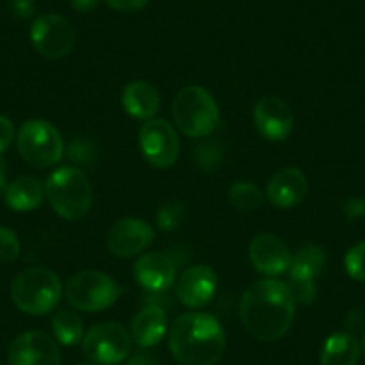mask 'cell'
<instances>
[{"instance_id":"6da1fadb","label":"cell","mask_w":365,"mask_h":365,"mask_svg":"<svg viewBox=\"0 0 365 365\" xmlns=\"http://www.w3.org/2000/svg\"><path fill=\"white\" fill-rule=\"evenodd\" d=\"M296 317V297L289 283L262 279L245 289L240 301V321L255 339L274 342L282 339Z\"/></svg>"},{"instance_id":"7a4b0ae2","label":"cell","mask_w":365,"mask_h":365,"mask_svg":"<svg viewBox=\"0 0 365 365\" xmlns=\"http://www.w3.org/2000/svg\"><path fill=\"white\" fill-rule=\"evenodd\" d=\"M168 346L179 365H215L226 351V335L213 315L190 312L172 322Z\"/></svg>"},{"instance_id":"3957f363","label":"cell","mask_w":365,"mask_h":365,"mask_svg":"<svg viewBox=\"0 0 365 365\" xmlns=\"http://www.w3.org/2000/svg\"><path fill=\"white\" fill-rule=\"evenodd\" d=\"M45 197L59 217L79 220L90 212L93 188L81 168L61 167L48 175L45 182Z\"/></svg>"},{"instance_id":"277c9868","label":"cell","mask_w":365,"mask_h":365,"mask_svg":"<svg viewBox=\"0 0 365 365\" xmlns=\"http://www.w3.org/2000/svg\"><path fill=\"white\" fill-rule=\"evenodd\" d=\"M172 117L179 131L190 138H206L220 122L215 99L201 86H187L178 91L172 101Z\"/></svg>"},{"instance_id":"5b68a950","label":"cell","mask_w":365,"mask_h":365,"mask_svg":"<svg viewBox=\"0 0 365 365\" xmlns=\"http://www.w3.org/2000/svg\"><path fill=\"white\" fill-rule=\"evenodd\" d=\"M61 282L47 267H31L13 279L11 299L29 315H45L61 301Z\"/></svg>"},{"instance_id":"8992f818","label":"cell","mask_w":365,"mask_h":365,"mask_svg":"<svg viewBox=\"0 0 365 365\" xmlns=\"http://www.w3.org/2000/svg\"><path fill=\"white\" fill-rule=\"evenodd\" d=\"M120 292V285L108 274L99 270H83L68 279L65 297L76 310L93 314L110 308Z\"/></svg>"},{"instance_id":"52a82bcc","label":"cell","mask_w":365,"mask_h":365,"mask_svg":"<svg viewBox=\"0 0 365 365\" xmlns=\"http://www.w3.org/2000/svg\"><path fill=\"white\" fill-rule=\"evenodd\" d=\"M20 154L36 168L54 167L65 154V142L52 124L45 120H27L16 138Z\"/></svg>"},{"instance_id":"ba28073f","label":"cell","mask_w":365,"mask_h":365,"mask_svg":"<svg viewBox=\"0 0 365 365\" xmlns=\"http://www.w3.org/2000/svg\"><path fill=\"white\" fill-rule=\"evenodd\" d=\"M131 335L118 322H101L83 336V353L97 365H117L131 353Z\"/></svg>"},{"instance_id":"9c48e42d","label":"cell","mask_w":365,"mask_h":365,"mask_svg":"<svg viewBox=\"0 0 365 365\" xmlns=\"http://www.w3.org/2000/svg\"><path fill=\"white\" fill-rule=\"evenodd\" d=\"M138 145L143 158L156 168H168L178 161L179 136L163 118H150L140 128Z\"/></svg>"},{"instance_id":"30bf717a","label":"cell","mask_w":365,"mask_h":365,"mask_svg":"<svg viewBox=\"0 0 365 365\" xmlns=\"http://www.w3.org/2000/svg\"><path fill=\"white\" fill-rule=\"evenodd\" d=\"M31 41L43 58L61 59L76 45V29L65 16L43 15L31 27Z\"/></svg>"},{"instance_id":"8fae6325","label":"cell","mask_w":365,"mask_h":365,"mask_svg":"<svg viewBox=\"0 0 365 365\" xmlns=\"http://www.w3.org/2000/svg\"><path fill=\"white\" fill-rule=\"evenodd\" d=\"M8 360L9 365H61V353L47 333L27 331L13 340Z\"/></svg>"},{"instance_id":"7c38bea8","label":"cell","mask_w":365,"mask_h":365,"mask_svg":"<svg viewBox=\"0 0 365 365\" xmlns=\"http://www.w3.org/2000/svg\"><path fill=\"white\" fill-rule=\"evenodd\" d=\"M249 258H251L256 272L272 278V276L285 274L290 269L292 252L282 238H278L276 235L263 233L252 238L251 245H249Z\"/></svg>"},{"instance_id":"4fadbf2b","label":"cell","mask_w":365,"mask_h":365,"mask_svg":"<svg viewBox=\"0 0 365 365\" xmlns=\"http://www.w3.org/2000/svg\"><path fill=\"white\" fill-rule=\"evenodd\" d=\"M255 125L263 138L283 142L294 129V115L278 97H262L255 106Z\"/></svg>"},{"instance_id":"5bb4252c","label":"cell","mask_w":365,"mask_h":365,"mask_svg":"<svg viewBox=\"0 0 365 365\" xmlns=\"http://www.w3.org/2000/svg\"><path fill=\"white\" fill-rule=\"evenodd\" d=\"M153 238L154 230L149 222L140 219H122L110 230L106 244L115 256L131 258L142 252Z\"/></svg>"},{"instance_id":"9a60e30c","label":"cell","mask_w":365,"mask_h":365,"mask_svg":"<svg viewBox=\"0 0 365 365\" xmlns=\"http://www.w3.org/2000/svg\"><path fill=\"white\" fill-rule=\"evenodd\" d=\"M217 290V276L208 265H194L179 276L175 294L188 308H202L213 299Z\"/></svg>"},{"instance_id":"2e32d148","label":"cell","mask_w":365,"mask_h":365,"mask_svg":"<svg viewBox=\"0 0 365 365\" xmlns=\"http://www.w3.org/2000/svg\"><path fill=\"white\" fill-rule=\"evenodd\" d=\"M135 279L147 292H168L175 279L174 262L160 251L142 255L135 263Z\"/></svg>"},{"instance_id":"e0dca14e","label":"cell","mask_w":365,"mask_h":365,"mask_svg":"<svg viewBox=\"0 0 365 365\" xmlns=\"http://www.w3.org/2000/svg\"><path fill=\"white\" fill-rule=\"evenodd\" d=\"M308 192V179L299 168L287 167L278 170L267 185V197L278 208L299 205Z\"/></svg>"},{"instance_id":"ac0fdd59","label":"cell","mask_w":365,"mask_h":365,"mask_svg":"<svg viewBox=\"0 0 365 365\" xmlns=\"http://www.w3.org/2000/svg\"><path fill=\"white\" fill-rule=\"evenodd\" d=\"M131 339L140 347H153L167 335V314L158 304H147L133 317Z\"/></svg>"},{"instance_id":"d6986e66","label":"cell","mask_w":365,"mask_h":365,"mask_svg":"<svg viewBox=\"0 0 365 365\" xmlns=\"http://www.w3.org/2000/svg\"><path fill=\"white\" fill-rule=\"evenodd\" d=\"M122 106L135 118H150L160 111V91L145 81H133L122 90Z\"/></svg>"},{"instance_id":"ffe728a7","label":"cell","mask_w":365,"mask_h":365,"mask_svg":"<svg viewBox=\"0 0 365 365\" xmlns=\"http://www.w3.org/2000/svg\"><path fill=\"white\" fill-rule=\"evenodd\" d=\"M6 205L15 212H31L38 208L45 197V187L33 175H20L6 188Z\"/></svg>"},{"instance_id":"44dd1931","label":"cell","mask_w":365,"mask_h":365,"mask_svg":"<svg viewBox=\"0 0 365 365\" xmlns=\"http://www.w3.org/2000/svg\"><path fill=\"white\" fill-rule=\"evenodd\" d=\"M360 351V342L353 333H333L322 346L321 365H356Z\"/></svg>"},{"instance_id":"7402d4cb","label":"cell","mask_w":365,"mask_h":365,"mask_svg":"<svg viewBox=\"0 0 365 365\" xmlns=\"http://www.w3.org/2000/svg\"><path fill=\"white\" fill-rule=\"evenodd\" d=\"M326 265V251L319 245H304L292 255L289 274L292 279H315Z\"/></svg>"},{"instance_id":"603a6c76","label":"cell","mask_w":365,"mask_h":365,"mask_svg":"<svg viewBox=\"0 0 365 365\" xmlns=\"http://www.w3.org/2000/svg\"><path fill=\"white\" fill-rule=\"evenodd\" d=\"M52 333L63 346H76L84 335L83 319L72 310H59L52 319Z\"/></svg>"},{"instance_id":"cb8c5ba5","label":"cell","mask_w":365,"mask_h":365,"mask_svg":"<svg viewBox=\"0 0 365 365\" xmlns=\"http://www.w3.org/2000/svg\"><path fill=\"white\" fill-rule=\"evenodd\" d=\"M230 201L242 212H255L263 205V195L252 182L240 181L230 188Z\"/></svg>"},{"instance_id":"d4e9b609","label":"cell","mask_w":365,"mask_h":365,"mask_svg":"<svg viewBox=\"0 0 365 365\" xmlns=\"http://www.w3.org/2000/svg\"><path fill=\"white\" fill-rule=\"evenodd\" d=\"M185 205L181 201H167L160 210H158L156 215V226L160 231H172L179 226V224L185 220Z\"/></svg>"},{"instance_id":"484cf974","label":"cell","mask_w":365,"mask_h":365,"mask_svg":"<svg viewBox=\"0 0 365 365\" xmlns=\"http://www.w3.org/2000/svg\"><path fill=\"white\" fill-rule=\"evenodd\" d=\"M344 263H346V270L351 278L356 282H365V242L353 245L347 251Z\"/></svg>"},{"instance_id":"4316f807","label":"cell","mask_w":365,"mask_h":365,"mask_svg":"<svg viewBox=\"0 0 365 365\" xmlns=\"http://www.w3.org/2000/svg\"><path fill=\"white\" fill-rule=\"evenodd\" d=\"M20 242L19 237L8 227H0V262L11 263L19 259Z\"/></svg>"},{"instance_id":"83f0119b","label":"cell","mask_w":365,"mask_h":365,"mask_svg":"<svg viewBox=\"0 0 365 365\" xmlns=\"http://www.w3.org/2000/svg\"><path fill=\"white\" fill-rule=\"evenodd\" d=\"M289 287L292 290L296 303L301 304H312L317 299V287H315V279H289Z\"/></svg>"},{"instance_id":"f1b7e54d","label":"cell","mask_w":365,"mask_h":365,"mask_svg":"<svg viewBox=\"0 0 365 365\" xmlns=\"http://www.w3.org/2000/svg\"><path fill=\"white\" fill-rule=\"evenodd\" d=\"M195 158H197L199 165L205 168H212L217 167V161L220 158V150L217 149L215 143H202L199 145V149L195 150Z\"/></svg>"},{"instance_id":"f546056e","label":"cell","mask_w":365,"mask_h":365,"mask_svg":"<svg viewBox=\"0 0 365 365\" xmlns=\"http://www.w3.org/2000/svg\"><path fill=\"white\" fill-rule=\"evenodd\" d=\"M68 154L72 160H76L77 163H90L91 158H93V150L90 149V143L86 140L76 138L70 143Z\"/></svg>"},{"instance_id":"4dcf8cb0","label":"cell","mask_w":365,"mask_h":365,"mask_svg":"<svg viewBox=\"0 0 365 365\" xmlns=\"http://www.w3.org/2000/svg\"><path fill=\"white\" fill-rule=\"evenodd\" d=\"M111 9L120 13H135L145 8L149 0H104Z\"/></svg>"},{"instance_id":"1f68e13d","label":"cell","mask_w":365,"mask_h":365,"mask_svg":"<svg viewBox=\"0 0 365 365\" xmlns=\"http://www.w3.org/2000/svg\"><path fill=\"white\" fill-rule=\"evenodd\" d=\"M13 138H15V128L13 122L8 117L0 115V154L4 153L9 145H11Z\"/></svg>"},{"instance_id":"d6a6232c","label":"cell","mask_w":365,"mask_h":365,"mask_svg":"<svg viewBox=\"0 0 365 365\" xmlns=\"http://www.w3.org/2000/svg\"><path fill=\"white\" fill-rule=\"evenodd\" d=\"M9 11L19 19L27 20L34 15V4L33 0H8Z\"/></svg>"},{"instance_id":"836d02e7","label":"cell","mask_w":365,"mask_h":365,"mask_svg":"<svg viewBox=\"0 0 365 365\" xmlns=\"http://www.w3.org/2000/svg\"><path fill=\"white\" fill-rule=\"evenodd\" d=\"M124 365H158L154 356H150L147 351H138L124 360Z\"/></svg>"},{"instance_id":"e575fe53","label":"cell","mask_w":365,"mask_h":365,"mask_svg":"<svg viewBox=\"0 0 365 365\" xmlns=\"http://www.w3.org/2000/svg\"><path fill=\"white\" fill-rule=\"evenodd\" d=\"M70 2H72V8L79 13H90L99 4V0H70Z\"/></svg>"},{"instance_id":"d590c367","label":"cell","mask_w":365,"mask_h":365,"mask_svg":"<svg viewBox=\"0 0 365 365\" xmlns=\"http://www.w3.org/2000/svg\"><path fill=\"white\" fill-rule=\"evenodd\" d=\"M361 321H364V315L360 314V310H351L349 315L346 319V324L349 329H358L360 328Z\"/></svg>"},{"instance_id":"8d00e7d4","label":"cell","mask_w":365,"mask_h":365,"mask_svg":"<svg viewBox=\"0 0 365 365\" xmlns=\"http://www.w3.org/2000/svg\"><path fill=\"white\" fill-rule=\"evenodd\" d=\"M6 188H8V175H6V163H4V160L0 158V195L6 194Z\"/></svg>"},{"instance_id":"74e56055","label":"cell","mask_w":365,"mask_h":365,"mask_svg":"<svg viewBox=\"0 0 365 365\" xmlns=\"http://www.w3.org/2000/svg\"><path fill=\"white\" fill-rule=\"evenodd\" d=\"M79 365H97V364H79Z\"/></svg>"},{"instance_id":"f35d334b","label":"cell","mask_w":365,"mask_h":365,"mask_svg":"<svg viewBox=\"0 0 365 365\" xmlns=\"http://www.w3.org/2000/svg\"><path fill=\"white\" fill-rule=\"evenodd\" d=\"M364 353H365V336H364Z\"/></svg>"},{"instance_id":"ab89813d","label":"cell","mask_w":365,"mask_h":365,"mask_svg":"<svg viewBox=\"0 0 365 365\" xmlns=\"http://www.w3.org/2000/svg\"><path fill=\"white\" fill-rule=\"evenodd\" d=\"M0 365H2V364H0Z\"/></svg>"}]
</instances>
